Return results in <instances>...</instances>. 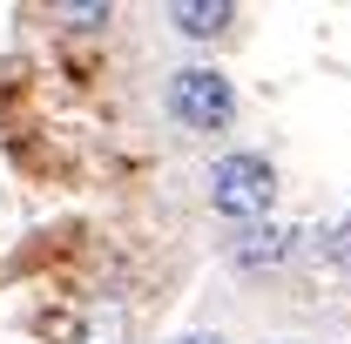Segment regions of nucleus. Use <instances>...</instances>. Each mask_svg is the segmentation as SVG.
<instances>
[{
    "label": "nucleus",
    "mask_w": 351,
    "mask_h": 344,
    "mask_svg": "<svg viewBox=\"0 0 351 344\" xmlns=\"http://www.w3.org/2000/svg\"><path fill=\"white\" fill-rule=\"evenodd\" d=\"M270 196H277V175H270L263 156H223L217 169H210V203L230 223H257L270 210Z\"/></svg>",
    "instance_id": "1"
},
{
    "label": "nucleus",
    "mask_w": 351,
    "mask_h": 344,
    "mask_svg": "<svg viewBox=\"0 0 351 344\" xmlns=\"http://www.w3.org/2000/svg\"><path fill=\"white\" fill-rule=\"evenodd\" d=\"M169 108L189 129H223L237 115V95H230V82H223L217 68H182L169 82Z\"/></svg>",
    "instance_id": "2"
},
{
    "label": "nucleus",
    "mask_w": 351,
    "mask_h": 344,
    "mask_svg": "<svg viewBox=\"0 0 351 344\" xmlns=\"http://www.w3.org/2000/svg\"><path fill=\"white\" fill-rule=\"evenodd\" d=\"M169 21L189 34V41H210V34L230 27V7H223V0H210V7H169Z\"/></svg>",
    "instance_id": "3"
},
{
    "label": "nucleus",
    "mask_w": 351,
    "mask_h": 344,
    "mask_svg": "<svg viewBox=\"0 0 351 344\" xmlns=\"http://www.w3.org/2000/svg\"><path fill=\"white\" fill-rule=\"evenodd\" d=\"M82 344H129V310L122 304H95L82 324Z\"/></svg>",
    "instance_id": "4"
},
{
    "label": "nucleus",
    "mask_w": 351,
    "mask_h": 344,
    "mask_svg": "<svg viewBox=\"0 0 351 344\" xmlns=\"http://www.w3.org/2000/svg\"><path fill=\"white\" fill-rule=\"evenodd\" d=\"M284 243H291V236H277V230H250V236L237 243V263H250V270H257V263H277Z\"/></svg>",
    "instance_id": "5"
},
{
    "label": "nucleus",
    "mask_w": 351,
    "mask_h": 344,
    "mask_svg": "<svg viewBox=\"0 0 351 344\" xmlns=\"http://www.w3.org/2000/svg\"><path fill=\"white\" fill-rule=\"evenodd\" d=\"M61 21H75V27H101L108 21V7H54Z\"/></svg>",
    "instance_id": "6"
},
{
    "label": "nucleus",
    "mask_w": 351,
    "mask_h": 344,
    "mask_svg": "<svg viewBox=\"0 0 351 344\" xmlns=\"http://www.w3.org/2000/svg\"><path fill=\"white\" fill-rule=\"evenodd\" d=\"M331 257H338V270H345V277H351V216H345V230L331 236Z\"/></svg>",
    "instance_id": "7"
},
{
    "label": "nucleus",
    "mask_w": 351,
    "mask_h": 344,
    "mask_svg": "<svg viewBox=\"0 0 351 344\" xmlns=\"http://www.w3.org/2000/svg\"><path fill=\"white\" fill-rule=\"evenodd\" d=\"M176 344H223V338H176Z\"/></svg>",
    "instance_id": "8"
}]
</instances>
